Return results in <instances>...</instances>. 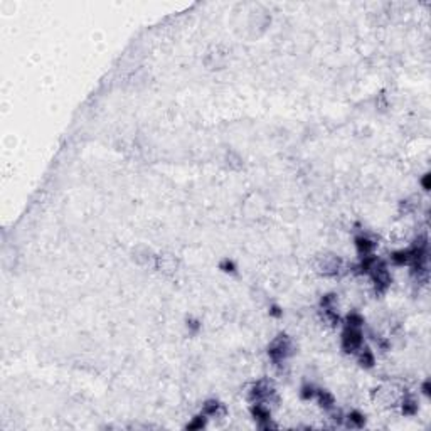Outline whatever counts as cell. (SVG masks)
Listing matches in <instances>:
<instances>
[{
	"label": "cell",
	"mask_w": 431,
	"mask_h": 431,
	"mask_svg": "<svg viewBox=\"0 0 431 431\" xmlns=\"http://www.w3.org/2000/svg\"><path fill=\"white\" fill-rule=\"evenodd\" d=\"M293 354H295V344L291 340V337H288L286 334L276 335L268 345V357L275 366L286 362Z\"/></svg>",
	"instance_id": "cell-1"
},
{
	"label": "cell",
	"mask_w": 431,
	"mask_h": 431,
	"mask_svg": "<svg viewBox=\"0 0 431 431\" xmlns=\"http://www.w3.org/2000/svg\"><path fill=\"white\" fill-rule=\"evenodd\" d=\"M315 272L322 276H327V278H335V276H340L345 270V263L339 255L335 253H324V255H318L315 258Z\"/></svg>",
	"instance_id": "cell-2"
},
{
	"label": "cell",
	"mask_w": 431,
	"mask_h": 431,
	"mask_svg": "<svg viewBox=\"0 0 431 431\" xmlns=\"http://www.w3.org/2000/svg\"><path fill=\"white\" fill-rule=\"evenodd\" d=\"M364 345V332L362 329L344 327L340 335V347L349 356H356L357 351Z\"/></svg>",
	"instance_id": "cell-3"
},
{
	"label": "cell",
	"mask_w": 431,
	"mask_h": 431,
	"mask_svg": "<svg viewBox=\"0 0 431 431\" xmlns=\"http://www.w3.org/2000/svg\"><path fill=\"white\" fill-rule=\"evenodd\" d=\"M405 394V391L397 388L394 384H383L379 388H375L372 392V397L375 402H379L381 406H394L399 405L401 397Z\"/></svg>",
	"instance_id": "cell-4"
},
{
	"label": "cell",
	"mask_w": 431,
	"mask_h": 431,
	"mask_svg": "<svg viewBox=\"0 0 431 431\" xmlns=\"http://www.w3.org/2000/svg\"><path fill=\"white\" fill-rule=\"evenodd\" d=\"M354 246H356V251L359 256H369L374 253L375 243L372 237H369L367 234H357L354 237Z\"/></svg>",
	"instance_id": "cell-5"
},
{
	"label": "cell",
	"mask_w": 431,
	"mask_h": 431,
	"mask_svg": "<svg viewBox=\"0 0 431 431\" xmlns=\"http://www.w3.org/2000/svg\"><path fill=\"white\" fill-rule=\"evenodd\" d=\"M201 413L206 414L207 418H212V419H216V418H226V414H228L224 405H223V402H219L218 399H207L202 405Z\"/></svg>",
	"instance_id": "cell-6"
},
{
	"label": "cell",
	"mask_w": 431,
	"mask_h": 431,
	"mask_svg": "<svg viewBox=\"0 0 431 431\" xmlns=\"http://www.w3.org/2000/svg\"><path fill=\"white\" fill-rule=\"evenodd\" d=\"M356 357H357L359 366L364 367V369H372L375 366V356L367 345H362L361 349L357 351Z\"/></svg>",
	"instance_id": "cell-7"
},
{
	"label": "cell",
	"mask_w": 431,
	"mask_h": 431,
	"mask_svg": "<svg viewBox=\"0 0 431 431\" xmlns=\"http://www.w3.org/2000/svg\"><path fill=\"white\" fill-rule=\"evenodd\" d=\"M315 399H317L318 406L322 408L324 411H327V413L330 410H334V408L337 406L335 405V396L330 391H327V389H318L317 396H315Z\"/></svg>",
	"instance_id": "cell-8"
},
{
	"label": "cell",
	"mask_w": 431,
	"mask_h": 431,
	"mask_svg": "<svg viewBox=\"0 0 431 431\" xmlns=\"http://www.w3.org/2000/svg\"><path fill=\"white\" fill-rule=\"evenodd\" d=\"M157 256H153V253L150 248L147 246H137L133 250V261L140 266H147L152 259H155Z\"/></svg>",
	"instance_id": "cell-9"
},
{
	"label": "cell",
	"mask_w": 431,
	"mask_h": 431,
	"mask_svg": "<svg viewBox=\"0 0 431 431\" xmlns=\"http://www.w3.org/2000/svg\"><path fill=\"white\" fill-rule=\"evenodd\" d=\"M399 406H401V413L405 414V416H414V414L418 413V401H416V397L411 396V394H406V392L401 397Z\"/></svg>",
	"instance_id": "cell-10"
},
{
	"label": "cell",
	"mask_w": 431,
	"mask_h": 431,
	"mask_svg": "<svg viewBox=\"0 0 431 431\" xmlns=\"http://www.w3.org/2000/svg\"><path fill=\"white\" fill-rule=\"evenodd\" d=\"M344 424L347 428H352V429H359L362 428L364 424H366V416L361 413V411H351L349 414H345L344 416Z\"/></svg>",
	"instance_id": "cell-11"
},
{
	"label": "cell",
	"mask_w": 431,
	"mask_h": 431,
	"mask_svg": "<svg viewBox=\"0 0 431 431\" xmlns=\"http://www.w3.org/2000/svg\"><path fill=\"white\" fill-rule=\"evenodd\" d=\"M342 324H344V327L362 329L366 322H364V317L359 312H351V313H347L344 318H342Z\"/></svg>",
	"instance_id": "cell-12"
},
{
	"label": "cell",
	"mask_w": 431,
	"mask_h": 431,
	"mask_svg": "<svg viewBox=\"0 0 431 431\" xmlns=\"http://www.w3.org/2000/svg\"><path fill=\"white\" fill-rule=\"evenodd\" d=\"M317 391L318 388L313 383H305L300 389V397L303 401H312L315 399V396H317Z\"/></svg>",
	"instance_id": "cell-13"
},
{
	"label": "cell",
	"mask_w": 431,
	"mask_h": 431,
	"mask_svg": "<svg viewBox=\"0 0 431 431\" xmlns=\"http://www.w3.org/2000/svg\"><path fill=\"white\" fill-rule=\"evenodd\" d=\"M391 263L394 266H405V264L410 263V256H408V250H399L394 251L391 255Z\"/></svg>",
	"instance_id": "cell-14"
},
{
	"label": "cell",
	"mask_w": 431,
	"mask_h": 431,
	"mask_svg": "<svg viewBox=\"0 0 431 431\" xmlns=\"http://www.w3.org/2000/svg\"><path fill=\"white\" fill-rule=\"evenodd\" d=\"M226 165H228L231 170H239L243 167V158L239 157V153L228 152V155H226Z\"/></svg>",
	"instance_id": "cell-15"
},
{
	"label": "cell",
	"mask_w": 431,
	"mask_h": 431,
	"mask_svg": "<svg viewBox=\"0 0 431 431\" xmlns=\"http://www.w3.org/2000/svg\"><path fill=\"white\" fill-rule=\"evenodd\" d=\"M207 416L206 414H197V416L192 418V421L191 423H187V429H202L204 426H206V423H207Z\"/></svg>",
	"instance_id": "cell-16"
},
{
	"label": "cell",
	"mask_w": 431,
	"mask_h": 431,
	"mask_svg": "<svg viewBox=\"0 0 431 431\" xmlns=\"http://www.w3.org/2000/svg\"><path fill=\"white\" fill-rule=\"evenodd\" d=\"M219 268L223 270L224 273H236V263L233 261V259H229V258L223 259L221 264H219Z\"/></svg>",
	"instance_id": "cell-17"
},
{
	"label": "cell",
	"mask_w": 431,
	"mask_h": 431,
	"mask_svg": "<svg viewBox=\"0 0 431 431\" xmlns=\"http://www.w3.org/2000/svg\"><path fill=\"white\" fill-rule=\"evenodd\" d=\"M187 329H189L191 332H197V330L201 329V322H199V320H194V318L187 320Z\"/></svg>",
	"instance_id": "cell-18"
},
{
	"label": "cell",
	"mask_w": 431,
	"mask_h": 431,
	"mask_svg": "<svg viewBox=\"0 0 431 431\" xmlns=\"http://www.w3.org/2000/svg\"><path fill=\"white\" fill-rule=\"evenodd\" d=\"M270 315L275 318H280V317H283V310H281L278 305H270Z\"/></svg>",
	"instance_id": "cell-19"
},
{
	"label": "cell",
	"mask_w": 431,
	"mask_h": 431,
	"mask_svg": "<svg viewBox=\"0 0 431 431\" xmlns=\"http://www.w3.org/2000/svg\"><path fill=\"white\" fill-rule=\"evenodd\" d=\"M429 177H431L429 174H424V175L421 177V180H419V182H421L423 191H426V192L429 191Z\"/></svg>",
	"instance_id": "cell-20"
},
{
	"label": "cell",
	"mask_w": 431,
	"mask_h": 431,
	"mask_svg": "<svg viewBox=\"0 0 431 431\" xmlns=\"http://www.w3.org/2000/svg\"><path fill=\"white\" fill-rule=\"evenodd\" d=\"M421 392H423L424 396H429V394H431V384H429L428 379L421 384Z\"/></svg>",
	"instance_id": "cell-21"
}]
</instances>
